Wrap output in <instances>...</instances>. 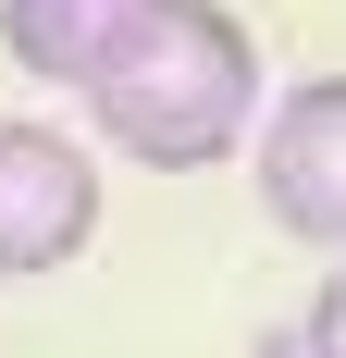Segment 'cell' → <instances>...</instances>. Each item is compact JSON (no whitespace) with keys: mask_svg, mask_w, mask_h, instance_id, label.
Returning <instances> with one entry per match:
<instances>
[{"mask_svg":"<svg viewBox=\"0 0 346 358\" xmlns=\"http://www.w3.org/2000/svg\"><path fill=\"white\" fill-rule=\"evenodd\" d=\"M148 13H161V0H0V50H13L37 87H74V99H87V87L148 37Z\"/></svg>","mask_w":346,"mask_h":358,"instance_id":"4","label":"cell"},{"mask_svg":"<svg viewBox=\"0 0 346 358\" xmlns=\"http://www.w3.org/2000/svg\"><path fill=\"white\" fill-rule=\"evenodd\" d=\"M87 124H99L124 161H148V173H210V161H235L247 124H260V37H247L223 0H161L148 37L87 87Z\"/></svg>","mask_w":346,"mask_h":358,"instance_id":"1","label":"cell"},{"mask_svg":"<svg viewBox=\"0 0 346 358\" xmlns=\"http://www.w3.org/2000/svg\"><path fill=\"white\" fill-rule=\"evenodd\" d=\"M99 235V161L62 124H0V285H37Z\"/></svg>","mask_w":346,"mask_h":358,"instance_id":"3","label":"cell"},{"mask_svg":"<svg viewBox=\"0 0 346 358\" xmlns=\"http://www.w3.org/2000/svg\"><path fill=\"white\" fill-rule=\"evenodd\" d=\"M247 136H260V222L346 259V74H297Z\"/></svg>","mask_w":346,"mask_h":358,"instance_id":"2","label":"cell"},{"mask_svg":"<svg viewBox=\"0 0 346 358\" xmlns=\"http://www.w3.org/2000/svg\"><path fill=\"white\" fill-rule=\"evenodd\" d=\"M297 358H346V259L321 272V296H310V322H297Z\"/></svg>","mask_w":346,"mask_h":358,"instance_id":"5","label":"cell"}]
</instances>
